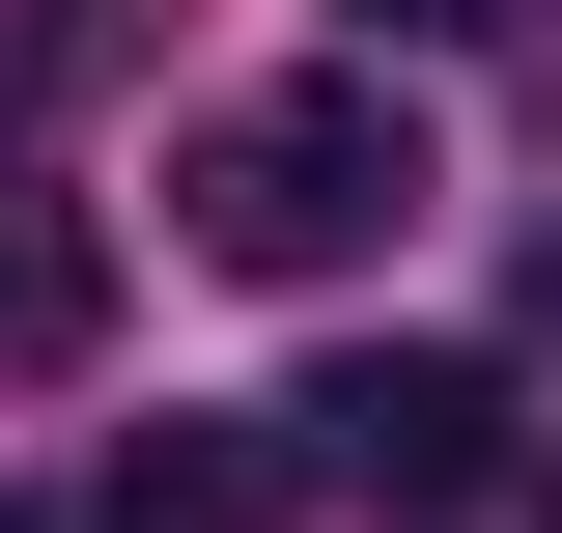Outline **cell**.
Masks as SVG:
<instances>
[{"mask_svg":"<svg viewBox=\"0 0 562 533\" xmlns=\"http://www.w3.org/2000/svg\"><path fill=\"white\" fill-rule=\"evenodd\" d=\"M85 337H113V225L57 169H0V365H85Z\"/></svg>","mask_w":562,"mask_h":533,"instance_id":"277c9868","label":"cell"},{"mask_svg":"<svg viewBox=\"0 0 562 533\" xmlns=\"http://www.w3.org/2000/svg\"><path fill=\"white\" fill-rule=\"evenodd\" d=\"M85 533H310V450H254V421H140V450L85 477Z\"/></svg>","mask_w":562,"mask_h":533,"instance_id":"3957f363","label":"cell"},{"mask_svg":"<svg viewBox=\"0 0 562 533\" xmlns=\"http://www.w3.org/2000/svg\"><path fill=\"white\" fill-rule=\"evenodd\" d=\"M535 337H562V225H535Z\"/></svg>","mask_w":562,"mask_h":533,"instance_id":"52a82bcc","label":"cell"},{"mask_svg":"<svg viewBox=\"0 0 562 533\" xmlns=\"http://www.w3.org/2000/svg\"><path fill=\"white\" fill-rule=\"evenodd\" d=\"M281 450H310V506H394V533H450V506H506V365H479V337L310 365V394H281Z\"/></svg>","mask_w":562,"mask_h":533,"instance_id":"7a4b0ae2","label":"cell"},{"mask_svg":"<svg viewBox=\"0 0 562 533\" xmlns=\"http://www.w3.org/2000/svg\"><path fill=\"white\" fill-rule=\"evenodd\" d=\"M338 29H394V57H479V29H535V0H338Z\"/></svg>","mask_w":562,"mask_h":533,"instance_id":"8992f818","label":"cell"},{"mask_svg":"<svg viewBox=\"0 0 562 533\" xmlns=\"http://www.w3.org/2000/svg\"><path fill=\"white\" fill-rule=\"evenodd\" d=\"M140 57V0H0V84H113Z\"/></svg>","mask_w":562,"mask_h":533,"instance_id":"5b68a950","label":"cell"},{"mask_svg":"<svg viewBox=\"0 0 562 533\" xmlns=\"http://www.w3.org/2000/svg\"><path fill=\"white\" fill-rule=\"evenodd\" d=\"M422 197V113L394 84H225L198 140H169V225H198L225 281H366Z\"/></svg>","mask_w":562,"mask_h":533,"instance_id":"6da1fadb","label":"cell"}]
</instances>
